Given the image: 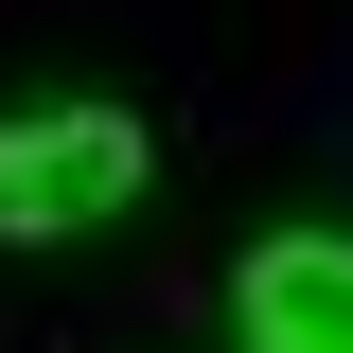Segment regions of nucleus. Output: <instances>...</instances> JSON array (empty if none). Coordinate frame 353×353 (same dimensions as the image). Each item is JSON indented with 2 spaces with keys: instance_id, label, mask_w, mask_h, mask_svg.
Returning <instances> with one entry per match:
<instances>
[{
  "instance_id": "nucleus-1",
  "label": "nucleus",
  "mask_w": 353,
  "mask_h": 353,
  "mask_svg": "<svg viewBox=\"0 0 353 353\" xmlns=\"http://www.w3.org/2000/svg\"><path fill=\"white\" fill-rule=\"evenodd\" d=\"M159 141L124 106H0V248H71V230L141 212Z\"/></svg>"
},
{
  "instance_id": "nucleus-2",
  "label": "nucleus",
  "mask_w": 353,
  "mask_h": 353,
  "mask_svg": "<svg viewBox=\"0 0 353 353\" xmlns=\"http://www.w3.org/2000/svg\"><path fill=\"white\" fill-rule=\"evenodd\" d=\"M230 318L248 353H353V230H265L230 265Z\"/></svg>"
}]
</instances>
